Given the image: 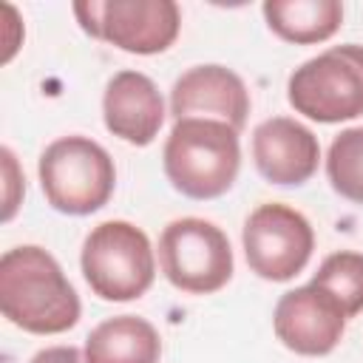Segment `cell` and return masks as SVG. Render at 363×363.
I'll return each instance as SVG.
<instances>
[{
    "label": "cell",
    "instance_id": "1",
    "mask_svg": "<svg viewBox=\"0 0 363 363\" xmlns=\"http://www.w3.org/2000/svg\"><path fill=\"white\" fill-rule=\"evenodd\" d=\"M0 309L31 335H60L77 326L82 303L57 258L37 247H11L0 258Z\"/></svg>",
    "mask_w": 363,
    "mask_h": 363
},
{
    "label": "cell",
    "instance_id": "2",
    "mask_svg": "<svg viewBox=\"0 0 363 363\" xmlns=\"http://www.w3.org/2000/svg\"><path fill=\"white\" fill-rule=\"evenodd\" d=\"M162 167L182 196L196 201L218 199L241 170L238 130L216 119H179L164 142Z\"/></svg>",
    "mask_w": 363,
    "mask_h": 363
},
{
    "label": "cell",
    "instance_id": "3",
    "mask_svg": "<svg viewBox=\"0 0 363 363\" xmlns=\"http://www.w3.org/2000/svg\"><path fill=\"white\" fill-rule=\"evenodd\" d=\"M40 187L45 201L65 216L102 210L116 187L111 153L88 136H60L40 153Z\"/></svg>",
    "mask_w": 363,
    "mask_h": 363
},
{
    "label": "cell",
    "instance_id": "4",
    "mask_svg": "<svg viewBox=\"0 0 363 363\" xmlns=\"http://www.w3.org/2000/svg\"><path fill=\"white\" fill-rule=\"evenodd\" d=\"M79 267L96 298L122 303L142 298L153 286L156 252L142 227L113 218L85 235Z\"/></svg>",
    "mask_w": 363,
    "mask_h": 363
},
{
    "label": "cell",
    "instance_id": "5",
    "mask_svg": "<svg viewBox=\"0 0 363 363\" xmlns=\"http://www.w3.org/2000/svg\"><path fill=\"white\" fill-rule=\"evenodd\" d=\"M286 99L298 113L323 125L363 116V45H332L301 62L289 74Z\"/></svg>",
    "mask_w": 363,
    "mask_h": 363
},
{
    "label": "cell",
    "instance_id": "6",
    "mask_svg": "<svg viewBox=\"0 0 363 363\" xmlns=\"http://www.w3.org/2000/svg\"><path fill=\"white\" fill-rule=\"evenodd\" d=\"M162 275L187 295H213L233 278L227 233L207 218H176L159 235Z\"/></svg>",
    "mask_w": 363,
    "mask_h": 363
},
{
    "label": "cell",
    "instance_id": "7",
    "mask_svg": "<svg viewBox=\"0 0 363 363\" xmlns=\"http://www.w3.org/2000/svg\"><path fill=\"white\" fill-rule=\"evenodd\" d=\"M74 14L85 34L139 57L167 51L182 28L173 0H79Z\"/></svg>",
    "mask_w": 363,
    "mask_h": 363
},
{
    "label": "cell",
    "instance_id": "8",
    "mask_svg": "<svg viewBox=\"0 0 363 363\" xmlns=\"http://www.w3.org/2000/svg\"><path fill=\"white\" fill-rule=\"evenodd\" d=\"M250 269L272 284L292 281L306 269L315 250V230L303 213L289 204H258L241 230Z\"/></svg>",
    "mask_w": 363,
    "mask_h": 363
},
{
    "label": "cell",
    "instance_id": "9",
    "mask_svg": "<svg viewBox=\"0 0 363 363\" xmlns=\"http://www.w3.org/2000/svg\"><path fill=\"white\" fill-rule=\"evenodd\" d=\"M346 315L340 303L312 281L284 292L272 312L275 337L295 354L323 357L335 352L346 332Z\"/></svg>",
    "mask_w": 363,
    "mask_h": 363
},
{
    "label": "cell",
    "instance_id": "10",
    "mask_svg": "<svg viewBox=\"0 0 363 363\" xmlns=\"http://www.w3.org/2000/svg\"><path fill=\"white\" fill-rule=\"evenodd\" d=\"M173 119H216L235 130L247 125L250 91L227 65H193L170 88Z\"/></svg>",
    "mask_w": 363,
    "mask_h": 363
},
{
    "label": "cell",
    "instance_id": "11",
    "mask_svg": "<svg viewBox=\"0 0 363 363\" xmlns=\"http://www.w3.org/2000/svg\"><path fill=\"white\" fill-rule=\"evenodd\" d=\"M255 170L278 187L306 184L320 164L318 136L292 116H269L252 130Z\"/></svg>",
    "mask_w": 363,
    "mask_h": 363
},
{
    "label": "cell",
    "instance_id": "12",
    "mask_svg": "<svg viewBox=\"0 0 363 363\" xmlns=\"http://www.w3.org/2000/svg\"><path fill=\"white\" fill-rule=\"evenodd\" d=\"M105 128L128 145H150L164 122V99L156 82L142 71H119L102 94Z\"/></svg>",
    "mask_w": 363,
    "mask_h": 363
},
{
    "label": "cell",
    "instance_id": "13",
    "mask_svg": "<svg viewBox=\"0 0 363 363\" xmlns=\"http://www.w3.org/2000/svg\"><path fill=\"white\" fill-rule=\"evenodd\" d=\"M82 354L85 363H159L162 337L150 320L116 315L91 329Z\"/></svg>",
    "mask_w": 363,
    "mask_h": 363
},
{
    "label": "cell",
    "instance_id": "14",
    "mask_svg": "<svg viewBox=\"0 0 363 363\" xmlns=\"http://www.w3.org/2000/svg\"><path fill=\"white\" fill-rule=\"evenodd\" d=\"M261 11L269 31L292 45L326 43L343 23L337 0H267Z\"/></svg>",
    "mask_w": 363,
    "mask_h": 363
},
{
    "label": "cell",
    "instance_id": "15",
    "mask_svg": "<svg viewBox=\"0 0 363 363\" xmlns=\"http://www.w3.org/2000/svg\"><path fill=\"white\" fill-rule=\"evenodd\" d=\"M312 284L326 289L343 309L346 318L363 312V252L340 250L320 261Z\"/></svg>",
    "mask_w": 363,
    "mask_h": 363
},
{
    "label": "cell",
    "instance_id": "16",
    "mask_svg": "<svg viewBox=\"0 0 363 363\" xmlns=\"http://www.w3.org/2000/svg\"><path fill=\"white\" fill-rule=\"evenodd\" d=\"M326 176L337 196L363 207V125L340 130L326 153Z\"/></svg>",
    "mask_w": 363,
    "mask_h": 363
},
{
    "label": "cell",
    "instance_id": "17",
    "mask_svg": "<svg viewBox=\"0 0 363 363\" xmlns=\"http://www.w3.org/2000/svg\"><path fill=\"white\" fill-rule=\"evenodd\" d=\"M0 156H3V176H6V210H3V221H9V218L14 216V210H17V204H20L23 193H26V187H23V176H20V170H17L14 153H11L9 147H3Z\"/></svg>",
    "mask_w": 363,
    "mask_h": 363
},
{
    "label": "cell",
    "instance_id": "18",
    "mask_svg": "<svg viewBox=\"0 0 363 363\" xmlns=\"http://www.w3.org/2000/svg\"><path fill=\"white\" fill-rule=\"evenodd\" d=\"M28 363H85V354H79L74 346H48L40 349Z\"/></svg>",
    "mask_w": 363,
    "mask_h": 363
}]
</instances>
